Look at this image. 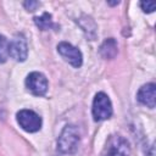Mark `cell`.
I'll return each mask as SVG.
<instances>
[{"label": "cell", "instance_id": "30bf717a", "mask_svg": "<svg viewBox=\"0 0 156 156\" xmlns=\"http://www.w3.org/2000/svg\"><path fill=\"white\" fill-rule=\"evenodd\" d=\"M34 21H35V24L41 30H48V29H51V28L55 27V24H54V22L51 20V15L48 13V12L43 13L40 17H35Z\"/></svg>", "mask_w": 156, "mask_h": 156}, {"label": "cell", "instance_id": "52a82bcc", "mask_svg": "<svg viewBox=\"0 0 156 156\" xmlns=\"http://www.w3.org/2000/svg\"><path fill=\"white\" fill-rule=\"evenodd\" d=\"M57 51L73 67H80V65H82V54L77 48H74L69 43L62 41L57 45Z\"/></svg>", "mask_w": 156, "mask_h": 156}, {"label": "cell", "instance_id": "5b68a950", "mask_svg": "<svg viewBox=\"0 0 156 156\" xmlns=\"http://www.w3.org/2000/svg\"><path fill=\"white\" fill-rule=\"evenodd\" d=\"M26 87L28 90H30L34 95L41 96L48 90V80L44 74L39 72H32L27 76L26 79Z\"/></svg>", "mask_w": 156, "mask_h": 156}, {"label": "cell", "instance_id": "8fae6325", "mask_svg": "<svg viewBox=\"0 0 156 156\" xmlns=\"http://www.w3.org/2000/svg\"><path fill=\"white\" fill-rule=\"evenodd\" d=\"M9 56V41L4 35H0V62H5Z\"/></svg>", "mask_w": 156, "mask_h": 156}, {"label": "cell", "instance_id": "9c48e42d", "mask_svg": "<svg viewBox=\"0 0 156 156\" xmlns=\"http://www.w3.org/2000/svg\"><path fill=\"white\" fill-rule=\"evenodd\" d=\"M100 54L105 58H113L117 55V43L115 41V39L110 38L105 40L100 48Z\"/></svg>", "mask_w": 156, "mask_h": 156}, {"label": "cell", "instance_id": "3957f363", "mask_svg": "<svg viewBox=\"0 0 156 156\" xmlns=\"http://www.w3.org/2000/svg\"><path fill=\"white\" fill-rule=\"evenodd\" d=\"M112 115V105L105 93H98L93 102V116L95 121H104Z\"/></svg>", "mask_w": 156, "mask_h": 156}, {"label": "cell", "instance_id": "7a4b0ae2", "mask_svg": "<svg viewBox=\"0 0 156 156\" xmlns=\"http://www.w3.org/2000/svg\"><path fill=\"white\" fill-rule=\"evenodd\" d=\"M129 144L121 135H111L102 151V156H129Z\"/></svg>", "mask_w": 156, "mask_h": 156}, {"label": "cell", "instance_id": "6da1fadb", "mask_svg": "<svg viewBox=\"0 0 156 156\" xmlns=\"http://www.w3.org/2000/svg\"><path fill=\"white\" fill-rule=\"evenodd\" d=\"M79 133L74 126H66L57 140V149L62 154H72L77 150Z\"/></svg>", "mask_w": 156, "mask_h": 156}, {"label": "cell", "instance_id": "ba28073f", "mask_svg": "<svg viewBox=\"0 0 156 156\" xmlns=\"http://www.w3.org/2000/svg\"><path fill=\"white\" fill-rule=\"evenodd\" d=\"M136 98H138L139 102H141L143 105H146L150 108L155 107V102H156V87H155V84L149 83V84L143 85L139 89Z\"/></svg>", "mask_w": 156, "mask_h": 156}, {"label": "cell", "instance_id": "8992f818", "mask_svg": "<svg viewBox=\"0 0 156 156\" xmlns=\"http://www.w3.org/2000/svg\"><path fill=\"white\" fill-rule=\"evenodd\" d=\"M9 52L10 56L16 61H24L27 58L28 49H27L26 39L22 34L15 35V38L9 43Z\"/></svg>", "mask_w": 156, "mask_h": 156}, {"label": "cell", "instance_id": "4fadbf2b", "mask_svg": "<svg viewBox=\"0 0 156 156\" xmlns=\"http://www.w3.org/2000/svg\"><path fill=\"white\" fill-rule=\"evenodd\" d=\"M23 5H24V7L28 11H34L37 9V6L39 5V2H37V1H29V2H24Z\"/></svg>", "mask_w": 156, "mask_h": 156}, {"label": "cell", "instance_id": "7c38bea8", "mask_svg": "<svg viewBox=\"0 0 156 156\" xmlns=\"http://www.w3.org/2000/svg\"><path fill=\"white\" fill-rule=\"evenodd\" d=\"M140 6H141V10L144 12H154L156 4L152 2V1H150V2L149 1H143V2H140Z\"/></svg>", "mask_w": 156, "mask_h": 156}, {"label": "cell", "instance_id": "277c9868", "mask_svg": "<svg viewBox=\"0 0 156 156\" xmlns=\"http://www.w3.org/2000/svg\"><path fill=\"white\" fill-rule=\"evenodd\" d=\"M17 122L26 132L29 133L37 132L41 127V118L32 110H21L17 113Z\"/></svg>", "mask_w": 156, "mask_h": 156}]
</instances>
